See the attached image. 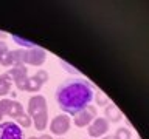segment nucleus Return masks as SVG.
<instances>
[{"label": "nucleus", "mask_w": 149, "mask_h": 139, "mask_svg": "<svg viewBox=\"0 0 149 139\" xmlns=\"http://www.w3.org/2000/svg\"><path fill=\"white\" fill-rule=\"evenodd\" d=\"M93 99V87L84 79H68L56 90V100L65 114H78Z\"/></svg>", "instance_id": "nucleus-1"}, {"label": "nucleus", "mask_w": 149, "mask_h": 139, "mask_svg": "<svg viewBox=\"0 0 149 139\" xmlns=\"http://www.w3.org/2000/svg\"><path fill=\"white\" fill-rule=\"evenodd\" d=\"M33 119V125L36 130L44 131L48 125V108H47V99L42 94H34L28 100V113Z\"/></svg>", "instance_id": "nucleus-2"}, {"label": "nucleus", "mask_w": 149, "mask_h": 139, "mask_svg": "<svg viewBox=\"0 0 149 139\" xmlns=\"http://www.w3.org/2000/svg\"><path fill=\"white\" fill-rule=\"evenodd\" d=\"M47 59V53L42 48H30L23 50L22 53V65H33V67H40L44 65Z\"/></svg>", "instance_id": "nucleus-3"}, {"label": "nucleus", "mask_w": 149, "mask_h": 139, "mask_svg": "<svg viewBox=\"0 0 149 139\" xmlns=\"http://www.w3.org/2000/svg\"><path fill=\"white\" fill-rule=\"evenodd\" d=\"M0 113L3 116H9V118H19L25 113V108L19 100L13 99H0Z\"/></svg>", "instance_id": "nucleus-4"}, {"label": "nucleus", "mask_w": 149, "mask_h": 139, "mask_svg": "<svg viewBox=\"0 0 149 139\" xmlns=\"http://www.w3.org/2000/svg\"><path fill=\"white\" fill-rule=\"evenodd\" d=\"M98 118V111H96V107L93 105H87L84 110H81L78 114H74V125L79 128H84V127H88L93 119Z\"/></svg>", "instance_id": "nucleus-5"}, {"label": "nucleus", "mask_w": 149, "mask_h": 139, "mask_svg": "<svg viewBox=\"0 0 149 139\" xmlns=\"http://www.w3.org/2000/svg\"><path fill=\"white\" fill-rule=\"evenodd\" d=\"M70 125H72V120H70L68 114H58L51 119L50 122V131L53 134H58V136H62L70 130Z\"/></svg>", "instance_id": "nucleus-6"}, {"label": "nucleus", "mask_w": 149, "mask_h": 139, "mask_svg": "<svg viewBox=\"0 0 149 139\" xmlns=\"http://www.w3.org/2000/svg\"><path fill=\"white\" fill-rule=\"evenodd\" d=\"M0 139H23V131L13 120L2 122L0 124Z\"/></svg>", "instance_id": "nucleus-7"}, {"label": "nucleus", "mask_w": 149, "mask_h": 139, "mask_svg": "<svg viewBox=\"0 0 149 139\" xmlns=\"http://www.w3.org/2000/svg\"><path fill=\"white\" fill-rule=\"evenodd\" d=\"M110 122L106 118H95L93 122L88 125V136L90 138H101L109 131Z\"/></svg>", "instance_id": "nucleus-8"}, {"label": "nucleus", "mask_w": 149, "mask_h": 139, "mask_svg": "<svg viewBox=\"0 0 149 139\" xmlns=\"http://www.w3.org/2000/svg\"><path fill=\"white\" fill-rule=\"evenodd\" d=\"M8 74L13 79V82L17 85V83L23 82L28 77V68H26V65H14V67L8 70Z\"/></svg>", "instance_id": "nucleus-9"}, {"label": "nucleus", "mask_w": 149, "mask_h": 139, "mask_svg": "<svg viewBox=\"0 0 149 139\" xmlns=\"http://www.w3.org/2000/svg\"><path fill=\"white\" fill-rule=\"evenodd\" d=\"M17 90H20V91H30V93H39L40 91V88H42V83L37 81V79L34 76H31V77H26L23 82L20 83H17Z\"/></svg>", "instance_id": "nucleus-10"}, {"label": "nucleus", "mask_w": 149, "mask_h": 139, "mask_svg": "<svg viewBox=\"0 0 149 139\" xmlns=\"http://www.w3.org/2000/svg\"><path fill=\"white\" fill-rule=\"evenodd\" d=\"M22 53L23 50H13L8 51L6 56L2 60L3 67H14V65H22Z\"/></svg>", "instance_id": "nucleus-11"}, {"label": "nucleus", "mask_w": 149, "mask_h": 139, "mask_svg": "<svg viewBox=\"0 0 149 139\" xmlns=\"http://www.w3.org/2000/svg\"><path fill=\"white\" fill-rule=\"evenodd\" d=\"M104 116H106V119L112 124L120 122V120L123 119V114H121V111L118 110V107H116L115 104H107L106 110H104Z\"/></svg>", "instance_id": "nucleus-12"}, {"label": "nucleus", "mask_w": 149, "mask_h": 139, "mask_svg": "<svg viewBox=\"0 0 149 139\" xmlns=\"http://www.w3.org/2000/svg\"><path fill=\"white\" fill-rule=\"evenodd\" d=\"M11 88H13V79L9 77V74L8 73L0 74V97L9 94Z\"/></svg>", "instance_id": "nucleus-13"}, {"label": "nucleus", "mask_w": 149, "mask_h": 139, "mask_svg": "<svg viewBox=\"0 0 149 139\" xmlns=\"http://www.w3.org/2000/svg\"><path fill=\"white\" fill-rule=\"evenodd\" d=\"M16 120H17L16 124H17L20 128H22V127H23V128H30L31 125H33V119H31L26 113H23L22 116H19V118H17Z\"/></svg>", "instance_id": "nucleus-14"}, {"label": "nucleus", "mask_w": 149, "mask_h": 139, "mask_svg": "<svg viewBox=\"0 0 149 139\" xmlns=\"http://www.w3.org/2000/svg\"><path fill=\"white\" fill-rule=\"evenodd\" d=\"M113 138L115 139H130V138H132V133H130L129 128L120 127L118 130H116V133L113 134Z\"/></svg>", "instance_id": "nucleus-15"}, {"label": "nucleus", "mask_w": 149, "mask_h": 139, "mask_svg": "<svg viewBox=\"0 0 149 139\" xmlns=\"http://www.w3.org/2000/svg\"><path fill=\"white\" fill-rule=\"evenodd\" d=\"M34 77H36L37 81H39V82L42 83V85L48 82V73H47L45 70H37V73L34 74Z\"/></svg>", "instance_id": "nucleus-16"}, {"label": "nucleus", "mask_w": 149, "mask_h": 139, "mask_svg": "<svg viewBox=\"0 0 149 139\" xmlns=\"http://www.w3.org/2000/svg\"><path fill=\"white\" fill-rule=\"evenodd\" d=\"M95 99H96V104L98 105H107V104H109V99L104 96V93H96Z\"/></svg>", "instance_id": "nucleus-17"}, {"label": "nucleus", "mask_w": 149, "mask_h": 139, "mask_svg": "<svg viewBox=\"0 0 149 139\" xmlns=\"http://www.w3.org/2000/svg\"><path fill=\"white\" fill-rule=\"evenodd\" d=\"M8 45L5 43L3 40H0V63H2V60H3V57L6 56V53H8Z\"/></svg>", "instance_id": "nucleus-18"}, {"label": "nucleus", "mask_w": 149, "mask_h": 139, "mask_svg": "<svg viewBox=\"0 0 149 139\" xmlns=\"http://www.w3.org/2000/svg\"><path fill=\"white\" fill-rule=\"evenodd\" d=\"M14 40L16 42H19L20 45H23V46H26V50H30V48H34V45H33V42H30V40H23V39H20V37H17V36H14Z\"/></svg>", "instance_id": "nucleus-19"}, {"label": "nucleus", "mask_w": 149, "mask_h": 139, "mask_svg": "<svg viewBox=\"0 0 149 139\" xmlns=\"http://www.w3.org/2000/svg\"><path fill=\"white\" fill-rule=\"evenodd\" d=\"M37 139H53V138H51L50 134H40V136L37 138Z\"/></svg>", "instance_id": "nucleus-20"}, {"label": "nucleus", "mask_w": 149, "mask_h": 139, "mask_svg": "<svg viewBox=\"0 0 149 139\" xmlns=\"http://www.w3.org/2000/svg\"><path fill=\"white\" fill-rule=\"evenodd\" d=\"M6 37H8V34H6V32H3V31H0V39H6Z\"/></svg>", "instance_id": "nucleus-21"}, {"label": "nucleus", "mask_w": 149, "mask_h": 139, "mask_svg": "<svg viewBox=\"0 0 149 139\" xmlns=\"http://www.w3.org/2000/svg\"><path fill=\"white\" fill-rule=\"evenodd\" d=\"M102 139H115L113 136H106V138H102Z\"/></svg>", "instance_id": "nucleus-22"}, {"label": "nucleus", "mask_w": 149, "mask_h": 139, "mask_svg": "<svg viewBox=\"0 0 149 139\" xmlns=\"http://www.w3.org/2000/svg\"><path fill=\"white\" fill-rule=\"evenodd\" d=\"M28 139H37V136H30V138H28Z\"/></svg>", "instance_id": "nucleus-23"}, {"label": "nucleus", "mask_w": 149, "mask_h": 139, "mask_svg": "<svg viewBox=\"0 0 149 139\" xmlns=\"http://www.w3.org/2000/svg\"><path fill=\"white\" fill-rule=\"evenodd\" d=\"M2 118H3V114H2V113H0V120H2Z\"/></svg>", "instance_id": "nucleus-24"}, {"label": "nucleus", "mask_w": 149, "mask_h": 139, "mask_svg": "<svg viewBox=\"0 0 149 139\" xmlns=\"http://www.w3.org/2000/svg\"><path fill=\"white\" fill-rule=\"evenodd\" d=\"M58 139H64V138H58Z\"/></svg>", "instance_id": "nucleus-25"}]
</instances>
